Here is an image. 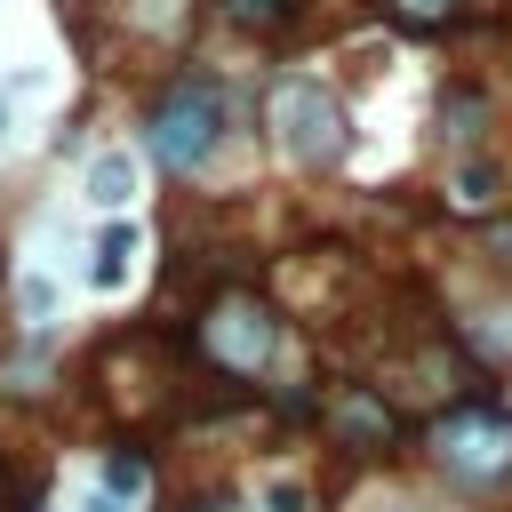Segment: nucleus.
<instances>
[{
  "label": "nucleus",
  "instance_id": "16",
  "mask_svg": "<svg viewBox=\"0 0 512 512\" xmlns=\"http://www.w3.org/2000/svg\"><path fill=\"white\" fill-rule=\"evenodd\" d=\"M0 136H8V104H0Z\"/></svg>",
  "mask_w": 512,
  "mask_h": 512
},
{
  "label": "nucleus",
  "instance_id": "3",
  "mask_svg": "<svg viewBox=\"0 0 512 512\" xmlns=\"http://www.w3.org/2000/svg\"><path fill=\"white\" fill-rule=\"evenodd\" d=\"M272 128H280V152H288L296 168H336L344 144H352V120H344L336 88H320V80H280Z\"/></svg>",
  "mask_w": 512,
  "mask_h": 512
},
{
  "label": "nucleus",
  "instance_id": "4",
  "mask_svg": "<svg viewBox=\"0 0 512 512\" xmlns=\"http://www.w3.org/2000/svg\"><path fill=\"white\" fill-rule=\"evenodd\" d=\"M200 352L224 368V376H256L264 360H272V312L248 296V288H232V296H216L208 312H200Z\"/></svg>",
  "mask_w": 512,
  "mask_h": 512
},
{
  "label": "nucleus",
  "instance_id": "10",
  "mask_svg": "<svg viewBox=\"0 0 512 512\" xmlns=\"http://www.w3.org/2000/svg\"><path fill=\"white\" fill-rule=\"evenodd\" d=\"M384 8H392L400 24H448V16L464 8V0H384Z\"/></svg>",
  "mask_w": 512,
  "mask_h": 512
},
{
  "label": "nucleus",
  "instance_id": "6",
  "mask_svg": "<svg viewBox=\"0 0 512 512\" xmlns=\"http://www.w3.org/2000/svg\"><path fill=\"white\" fill-rule=\"evenodd\" d=\"M88 200L96 208H128L136 200V160L128 152H96L88 160Z\"/></svg>",
  "mask_w": 512,
  "mask_h": 512
},
{
  "label": "nucleus",
  "instance_id": "2",
  "mask_svg": "<svg viewBox=\"0 0 512 512\" xmlns=\"http://www.w3.org/2000/svg\"><path fill=\"white\" fill-rule=\"evenodd\" d=\"M432 456L464 488H504L512 480V416L488 408V400H464V408L432 416Z\"/></svg>",
  "mask_w": 512,
  "mask_h": 512
},
{
  "label": "nucleus",
  "instance_id": "8",
  "mask_svg": "<svg viewBox=\"0 0 512 512\" xmlns=\"http://www.w3.org/2000/svg\"><path fill=\"white\" fill-rule=\"evenodd\" d=\"M144 488H152V464H144L136 448H112V456H104V496H120V504H144Z\"/></svg>",
  "mask_w": 512,
  "mask_h": 512
},
{
  "label": "nucleus",
  "instance_id": "5",
  "mask_svg": "<svg viewBox=\"0 0 512 512\" xmlns=\"http://www.w3.org/2000/svg\"><path fill=\"white\" fill-rule=\"evenodd\" d=\"M320 424H328V440H336V448H352V456H376V448H392V440H400V416H392L368 384H336V392H328V408H320Z\"/></svg>",
  "mask_w": 512,
  "mask_h": 512
},
{
  "label": "nucleus",
  "instance_id": "14",
  "mask_svg": "<svg viewBox=\"0 0 512 512\" xmlns=\"http://www.w3.org/2000/svg\"><path fill=\"white\" fill-rule=\"evenodd\" d=\"M80 512H128V504H120V496H104V488H96V496H88V504H80Z\"/></svg>",
  "mask_w": 512,
  "mask_h": 512
},
{
  "label": "nucleus",
  "instance_id": "1",
  "mask_svg": "<svg viewBox=\"0 0 512 512\" xmlns=\"http://www.w3.org/2000/svg\"><path fill=\"white\" fill-rule=\"evenodd\" d=\"M224 120H232V112H224V88H216L208 72H192V80H176V88L160 96V112H152V128H144V136H152V152H160L168 168H184V176H192V168H208V160H216Z\"/></svg>",
  "mask_w": 512,
  "mask_h": 512
},
{
  "label": "nucleus",
  "instance_id": "15",
  "mask_svg": "<svg viewBox=\"0 0 512 512\" xmlns=\"http://www.w3.org/2000/svg\"><path fill=\"white\" fill-rule=\"evenodd\" d=\"M376 512H416V504H376Z\"/></svg>",
  "mask_w": 512,
  "mask_h": 512
},
{
  "label": "nucleus",
  "instance_id": "7",
  "mask_svg": "<svg viewBox=\"0 0 512 512\" xmlns=\"http://www.w3.org/2000/svg\"><path fill=\"white\" fill-rule=\"evenodd\" d=\"M136 248H144V240H136V224H112V232L96 240V264H88V280H96V288H120V280L136 272Z\"/></svg>",
  "mask_w": 512,
  "mask_h": 512
},
{
  "label": "nucleus",
  "instance_id": "9",
  "mask_svg": "<svg viewBox=\"0 0 512 512\" xmlns=\"http://www.w3.org/2000/svg\"><path fill=\"white\" fill-rule=\"evenodd\" d=\"M448 200H456V208H488V200H496V168H456Z\"/></svg>",
  "mask_w": 512,
  "mask_h": 512
},
{
  "label": "nucleus",
  "instance_id": "13",
  "mask_svg": "<svg viewBox=\"0 0 512 512\" xmlns=\"http://www.w3.org/2000/svg\"><path fill=\"white\" fill-rule=\"evenodd\" d=\"M304 504H312L304 480H272V488H264V512H304Z\"/></svg>",
  "mask_w": 512,
  "mask_h": 512
},
{
  "label": "nucleus",
  "instance_id": "11",
  "mask_svg": "<svg viewBox=\"0 0 512 512\" xmlns=\"http://www.w3.org/2000/svg\"><path fill=\"white\" fill-rule=\"evenodd\" d=\"M232 16L240 24H280V16H296V0H232Z\"/></svg>",
  "mask_w": 512,
  "mask_h": 512
},
{
  "label": "nucleus",
  "instance_id": "12",
  "mask_svg": "<svg viewBox=\"0 0 512 512\" xmlns=\"http://www.w3.org/2000/svg\"><path fill=\"white\" fill-rule=\"evenodd\" d=\"M16 304H24L32 320H48V304H56V296H48V280H40V272H24V280H16Z\"/></svg>",
  "mask_w": 512,
  "mask_h": 512
}]
</instances>
